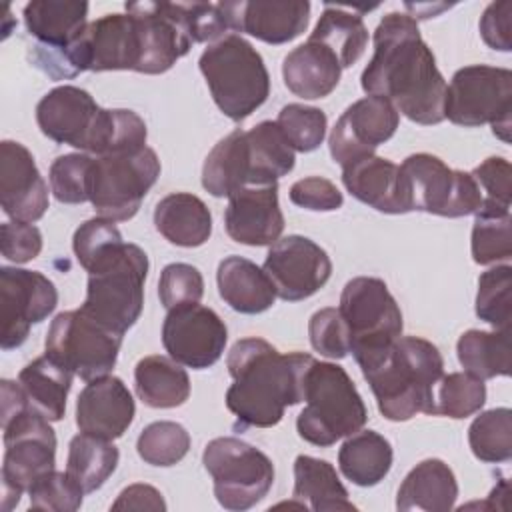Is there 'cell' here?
Instances as JSON below:
<instances>
[{"instance_id":"23","label":"cell","mask_w":512,"mask_h":512,"mask_svg":"<svg viewBox=\"0 0 512 512\" xmlns=\"http://www.w3.org/2000/svg\"><path fill=\"white\" fill-rule=\"evenodd\" d=\"M226 234L246 246H272L284 230L278 202V182L244 186L228 196L224 210Z\"/></svg>"},{"instance_id":"12","label":"cell","mask_w":512,"mask_h":512,"mask_svg":"<svg viewBox=\"0 0 512 512\" xmlns=\"http://www.w3.org/2000/svg\"><path fill=\"white\" fill-rule=\"evenodd\" d=\"M46 354L74 376L90 382L116 366L122 334L108 330L80 308L60 312L46 334Z\"/></svg>"},{"instance_id":"42","label":"cell","mask_w":512,"mask_h":512,"mask_svg":"<svg viewBox=\"0 0 512 512\" xmlns=\"http://www.w3.org/2000/svg\"><path fill=\"white\" fill-rule=\"evenodd\" d=\"M486 402L484 380L468 372L444 374L434 390V416H448L454 420L468 418Z\"/></svg>"},{"instance_id":"33","label":"cell","mask_w":512,"mask_h":512,"mask_svg":"<svg viewBox=\"0 0 512 512\" xmlns=\"http://www.w3.org/2000/svg\"><path fill=\"white\" fill-rule=\"evenodd\" d=\"M252 168L246 130L236 128L208 152L202 166V186L216 198H228L236 190L250 186Z\"/></svg>"},{"instance_id":"8","label":"cell","mask_w":512,"mask_h":512,"mask_svg":"<svg viewBox=\"0 0 512 512\" xmlns=\"http://www.w3.org/2000/svg\"><path fill=\"white\" fill-rule=\"evenodd\" d=\"M512 72L508 68L470 64L454 72L446 86L444 118L464 128L490 124L504 142L510 140Z\"/></svg>"},{"instance_id":"14","label":"cell","mask_w":512,"mask_h":512,"mask_svg":"<svg viewBox=\"0 0 512 512\" xmlns=\"http://www.w3.org/2000/svg\"><path fill=\"white\" fill-rule=\"evenodd\" d=\"M338 310L350 332L354 360L402 336V310L380 278L356 276L348 280L340 294Z\"/></svg>"},{"instance_id":"39","label":"cell","mask_w":512,"mask_h":512,"mask_svg":"<svg viewBox=\"0 0 512 512\" xmlns=\"http://www.w3.org/2000/svg\"><path fill=\"white\" fill-rule=\"evenodd\" d=\"M308 40L326 46L340 62L342 70L354 66L368 44V30L362 16L340 6H326Z\"/></svg>"},{"instance_id":"27","label":"cell","mask_w":512,"mask_h":512,"mask_svg":"<svg viewBox=\"0 0 512 512\" xmlns=\"http://www.w3.org/2000/svg\"><path fill=\"white\" fill-rule=\"evenodd\" d=\"M220 298L240 314H262L272 308L276 288L266 272L244 256H226L216 272Z\"/></svg>"},{"instance_id":"4","label":"cell","mask_w":512,"mask_h":512,"mask_svg":"<svg viewBox=\"0 0 512 512\" xmlns=\"http://www.w3.org/2000/svg\"><path fill=\"white\" fill-rule=\"evenodd\" d=\"M36 122L44 136L58 144L106 156L122 150L134 134L128 110L100 108L90 92L78 86H56L36 104Z\"/></svg>"},{"instance_id":"38","label":"cell","mask_w":512,"mask_h":512,"mask_svg":"<svg viewBox=\"0 0 512 512\" xmlns=\"http://www.w3.org/2000/svg\"><path fill=\"white\" fill-rule=\"evenodd\" d=\"M118 460L120 452L112 440L80 432L70 440L66 472L84 490V494H90L102 488L114 474Z\"/></svg>"},{"instance_id":"16","label":"cell","mask_w":512,"mask_h":512,"mask_svg":"<svg viewBox=\"0 0 512 512\" xmlns=\"http://www.w3.org/2000/svg\"><path fill=\"white\" fill-rule=\"evenodd\" d=\"M58 304L54 282L36 270L0 268V310L2 350H14L28 338L30 326L46 320Z\"/></svg>"},{"instance_id":"40","label":"cell","mask_w":512,"mask_h":512,"mask_svg":"<svg viewBox=\"0 0 512 512\" xmlns=\"http://www.w3.org/2000/svg\"><path fill=\"white\" fill-rule=\"evenodd\" d=\"M472 226V258L476 264L488 266L508 262L512 258V216L510 206L482 202L474 214Z\"/></svg>"},{"instance_id":"35","label":"cell","mask_w":512,"mask_h":512,"mask_svg":"<svg viewBox=\"0 0 512 512\" xmlns=\"http://www.w3.org/2000/svg\"><path fill=\"white\" fill-rule=\"evenodd\" d=\"M138 398L150 408H176L190 396L188 372L174 358L152 354L134 368Z\"/></svg>"},{"instance_id":"20","label":"cell","mask_w":512,"mask_h":512,"mask_svg":"<svg viewBox=\"0 0 512 512\" xmlns=\"http://www.w3.org/2000/svg\"><path fill=\"white\" fill-rule=\"evenodd\" d=\"M126 12L140 22L144 60L140 74L168 72L192 48L182 2H126Z\"/></svg>"},{"instance_id":"48","label":"cell","mask_w":512,"mask_h":512,"mask_svg":"<svg viewBox=\"0 0 512 512\" xmlns=\"http://www.w3.org/2000/svg\"><path fill=\"white\" fill-rule=\"evenodd\" d=\"M28 496L32 510L74 512L82 506L84 490L68 472L50 470L28 488Z\"/></svg>"},{"instance_id":"22","label":"cell","mask_w":512,"mask_h":512,"mask_svg":"<svg viewBox=\"0 0 512 512\" xmlns=\"http://www.w3.org/2000/svg\"><path fill=\"white\" fill-rule=\"evenodd\" d=\"M228 30L244 32L266 44H286L298 38L310 20L306 0H240L218 2Z\"/></svg>"},{"instance_id":"6","label":"cell","mask_w":512,"mask_h":512,"mask_svg":"<svg viewBox=\"0 0 512 512\" xmlns=\"http://www.w3.org/2000/svg\"><path fill=\"white\" fill-rule=\"evenodd\" d=\"M304 402L296 430L302 440L320 448L362 430L368 420L366 404L352 378L334 362H312L304 380Z\"/></svg>"},{"instance_id":"37","label":"cell","mask_w":512,"mask_h":512,"mask_svg":"<svg viewBox=\"0 0 512 512\" xmlns=\"http://www.w3.org/2000/svg\"><path fill=\"white\" fill-rule=\"evenodd\" d=\"M246 140L252 168L250 186L272 184L292 172L296 154L276 122L262 120L254 128L246 130Z\"/></svg>"},{"instance_id":"36","label":"cell","mask_w":512,"mask_h":512,"mask_svg":"<svg viewBox=\"0 0 512 512\" xmlns=\"http://www.w3.org/2000/svg\"><path fill=\"white\" fill-rule=\"evenodd\" d=\"M456 354L464 372L480 380L510 376V330H466L456 342Z\"/></svg>"},{"instance_id":"24","label":"cell","mask_w":512,"mask_h":512,"mask_svg":"<svg viewBox=\"0 0 512 512\" xmlns=\"http://www.w3.org/2000/svg\"><path fill=\"white\" fill-rule=\"evenodd\" d=\"M136 414L134 398L118 376L90 380L76 400V426L80 432L106 440L120 438Z\"/></svg>"},{"instance_id":"44","label":"cell","mask_w":512,"mask_h":512,"mask_svg":"<svg viewBox=\"0 0 512 512\" xmlns=\"http://www.w3.org/2000/svg\"><path fill=\"white\" fill-rule=\"evenodd\" d=\"M190 450V434L188 430L172 420H160L148 424L138 440L136 452L150 466H174L178 464Z\"/></svg>"},{"instance_id":"18","label":"cell","mask_w":512,"mask_h":512,"mask_svg":"<svg viewBox=\"0 0 512 512\" xmlns=\"http://www.w3.org/2000/svg\"><path fill=\"white\" fill-rule=\"evenodd\" d=\"M262 270L272 280L278 298L298 302L314 296L330 280L332 260L314 240L290 234L270 246Z\"/></svg>"},{"instance_id":"30","label":"cell","mask_w":512,"mask_h":512,"mask_svg":"<svg viewBox=\"0 0 512 512\" xmlns=\"http://www.w3.org/2000/svg\"><path fill=\"white\" fill-rule=\"evenodd\" d=\"M154 226L170 244L196 248L212 234V214L198 196L172 192L156 204Z\"/></svg>"},{"instance_id":"43","label":"cell","mask_w":512,"mask_h":512,"mask_svg":"<svg viewBox=\"0 0 512 512\" xmlns=\"http://www.w3.org/2000/svg\"><path fill=\"white\" fill-rule=\"evenodd\" d=\"M476 316L494 330H510L512 320V266H494L480 274Z\"/></svg>"},{"instance_id":"41","label":"cell","mask_w":512,"mask_h":512,"mask_svg":"<svg viewBox=\"0 0 512 512\" xmlns=\"http://www.w3.org/2000/svg\"><path fill=\"white\" fill-rule=\"evenodd\" d=\"M472 454L488 464H502L512 458V412L510 408H492L480 412L468 428Z\"/></svg>"},{"instance_id":"5","label":"cell","mask_w":512,"mask_h":512,"mask_svg":"<svg viewBox=\"0 0 512 512\" xmlns=\"http://www.w3.org/2000/svg\"><path fill=\"white\" fill-rule=\"evenodd\" d=\"M212 100L234 122L256 112L270 94V74L260 52L240 34L208 44L198 60Z\"/></svg>"},{"instance_id":"47","label":"cell","mask_w":512,"mask_h":512,"mask_svg":"<svg viewBox=\"0 0 512 512\" xmlns=\"http://www.w3.org/2000/svg\"><path fill=\"white\" fill-rule=\"evenodd\" d=\"M278 128L294 148V152H314L326 136L328 118L316 106L286 104L276 118Z\"/></svg>"},{"instance_id":"49","label":"cell","mask_w":512,"mask_h":512,"mask_svg":"<svg viewBox=\"0 0 512 512\" xmlns=\"http://www.w3.org/2000/svg\"><path fill=\"white\" fill-rule=\"evenodd\" d=\"M204 294L200 270L186 262H172L162 268L158 280V298L166 310L184 304H198Z\"/></svg>"},{"instance_id":"10","label":"cell","mask_w":512,"mask_h":512,"mask_svg":"<svg viewBox=\"0 0 512 512\" xmlns=\"http://www.w3.org/2000/svg\"><path fill=\"white\" fill-rule=\"evenodd\" d=\"M160 176V160L148 146L134 152L94 156L90 204L100 218L126 222L136 216Z\"/></svg>"},{"instance_id":"34","label":"cell","mask_w":512,"mask_h":512,"mask_svg":"<svg viewBox=\"0 0 512 512\" xmlns=\"http://www.w3.org/2000/svg\"><path fill=\"white\" fill-rule=\"evenodd\" d=\"M394 452L388 438L374 430H358L346 436L338 450L340 472L356 486L370 488L386 478Z\"/></svg>"},{"instance_id":"25","label":"cell","mask_w":512,"mask_h":512,"mask_svg":"<svg viewBox=\"0 0 512 512\" xmlns=\"http://www.w3.org/2000/svg\"><path fill=\"white\" fill-rule=\"evenodd\" d=\"M346 190L362 204L384 214L412 212L402 170L392 160L376 154L362 156L342 168Z\"/></svg>"},{"instance_id":"31","label":"cell","mask_w":512,"mask_h":512,"mask_svg":"<svg viewBox=\"0 0 512 512\" xmlns=\"http://www.w3.org/2000/svg\"><path fill=\"white\" fill-rule=\"evenodd\" d=\"M292 498L298 500L300 508H310L314 512L356 510L336 468L328 460L306 454H300L294 460Z\"/></svg>"},{"instance_id":"46","label":"cell","mask_w":512,"mask_h":512,"mask_svg":"<svg viewBox=\"0 0 512 512\" xmlns=\"http://www.w3.org/2000/svg\"><path fill=\"white\" fill-rule=\"evenodd\" d=\"M94 156L72 152L58 156L50 164V190L54 198L62 204H82L90 202V176H92Z\"/></svg>"},{"instance_id":"53","label":"cell","mask_w":512,"mask_h":512,"mask_svg":"<svg viewBox=\"0 0 512 512\" xmlns=\"http://www.w3.org/2000/svg\"><path fill=\"white\" fill-rule=\"evenodd\" d=\"M2 256L14 264H26L34 260L42 250V234L34 224L4 222L0 226Z\"/></svg>"},{"instance_id":"3","label":"cell","mask_w":512,"mask_h":512,"mask_svg":"<svg viewBox=\"0 0 512 512\" xmlns=\"http://www.w3.org/2000/svg\"><path fill=\"white\" fill-rule=\"evenodd\" d=\"M386 420L404 422L418 412L434 416V390L444 376L440 350L420 336H398L392 344L356 358Z\"/></svg>"},{"instance_id":"45","label":"cell","mask_w":512,"mask_h":512,"mask_svg":"<svg viewBox=\"0 0 512 512\" xmlns=\"http://www.w3.org/2000/svg\"><path fill=\"white\" fill-rule=\"evenodd\" d=\"M124 240L120 230L112 220L106 218H90L80 224L72 238V248L78 264L90 274L110 256H114L122 248Z\"/></svg>"},{"instance_id":"1","label":"cell","mask_w":512,"mask_h":512,"mask_svg":"<svg viewBox=\"0 0 512 512\" xmlns=\"http://www.w3.org/2000/svg\"><path fill=\"white\" fill-rule=\"evenodd\" d=\"M362 90L382 96L408 120L432 126L444 120L446 80L410 14L388 12L374 30V54L360 78Z\"/></svg>"},{"instance_id":"29","label":"cell","mask_w":512,"mask_h":512,"mask_svg":"<svg viewBox=\"0 0 512 512\" xmlns=\"http://www.w3.org/2000/svg\"><path fill=\"white\" fill-rule=\"evenodd\" d=\"M88 2L76 0H32L22 16L36 44L66 50L88 26Z\"/></svg>"},{"instance_id":"19","label":"cell","mask_w":512,"mask_h":512,"mask_svg":"<svg viewBox=\"0 0 512 512\" xmlns=\"http://www.w3.org/2000/svg\"><path fill=\"white\" fill-rule=\"evenodd\" d=\"M398 122L400 114L390 100L372 94L356 100L340 114L330 132L332 160L344 168L362 156L374 154L380 144L394 136Z\"/></svg>"},{"instance_id":"55","label":"cell","mask_w":512,"mask_h":512,"mask_svg":"<svg viewBox=\"0 0 512 512\" xmlns=\"http://www.w3.org/2000/svg\"><path fill=\"white\" fill-rule=\"evenodd\" d=\"M510 14H512L510 0H500V2H492L486 6V10L480 18V36L490 48L500 50V52L512 50Z\"/></svg>"},{"instance_id":"32","label":"cell","mask_w":512,"mask_h":512,"mask_svg":"<svg viewBox=\"0 0 512 512\" xmlns=\"http://www.w3.org/2000/svg\"><path fill=\"white\" fill-rule=\"evenodd\" d=\"M72 376L74 374L68 368L44 354L20 370L18 384L34 412L50 422H58L66 412V398L72 386Z\"/></svg>"},{"instance_id":"51","label":"cell","mask_w":512,"mask_h":512,"mask_svg":"<svg viewBox=\"0 0 512 512\" xmlns=\"http://www.w3.org/2000/svg\"><path fill=\"white\" fill-rule=\"evenodd\" d=\"M470 174L482 192V202L510 206L512 168L506 158L490 156L482 164H478Z\"/></svg>"},{"instance_id":"2","label":"cell","mask_w":512,"mask_h":512,"mask_svg":"<svg viewBox=\"0 0 512 512\" xmlns=\"http://www.w3.org/2000/svg\"><path fill=\"white\" fill-rule=\"evenodd\" d=\"M312 362L310 354H282L262 338L238 340L226 358L234 380L226 390V408L236 416L234 428L276 426L288 406L304 402Z\"/></svg>"},{"instance_id":"21","label":"cell","mask_w":512,"mask_h":512,"mask_svg":"<svg viewBox=\"0 0 512 512\" xmlns=\"http://www.w3.org/2000/svg\"><path fill=\"white\" fill-rule=\"evenodd\" d=\"M0 206L14 222L32 224L48 210V186L30 150L14 140L0 144Z\"/></svg>"},{"instance_id":"28","label":"cell","mask_w":512,"mask_h":512,"mask_svg":"<svg viewBox=\"0 0 512 512\" xmlns=\"http://www.w3.org/2000/svg\"><path fill=\"white\" fill-rule=\"evenodd\" d=\"M458 498V482L452 468L438 460L428 458L418 462L402 480L396 494V508L402 512H448Z\"/></svg>"},{"instance_id":"7","label":"cell","mask_w":512,"mask_h":512,"mask_svg":"<svg viewBox=\"0 0 512 512\" xmlns=\"http://www.w3.org/2000/svg\"><path fill=\"white\" fill-rule=\"evenodd\" d=\"M148 276V256L136 244L122 248L88 274L86 298L80 310L124 336L136 324L144 306V282Z\"/></svg>"},{"instance_id":"13","label":"cell","mask_w":512,"mask_h":512,"mask_svg":"<svg viewBox=\"0 0 512 512\" xmlns=\"http://www.w3.org/2000/svg\"><path fill=\"white\" fill-rule=\"evenodd\" d=\"M412 210L462 218L476 214L482 206V192L470 172L452 170L434 154H410L400 164Z\"/></svg>"},{"instance_id":"26","label":"cell","mask_w":512,"mask_h":512,"mask_svg":"<svg viewBox=\"0 0 512 512\" xmlns=\"http://www.w3.org/2000/svg\"><path fill=\"white\" fill-rule=\"evenodd\" d=\"M342 66L338 58L320 42L306 40L290 50L282 62L286 88L304 100L328 96L340 82Z\"/></svg>"},{"instance_id":"9","label":"cell","mask_w":512,"mask_h":512,"mask_svg":"<svg viewBox=\"0 0 512 512\" xmlns=\"http://www.w3.org/2000/svg\"><path fill=\"white\" fill-rule=\"evenodd\" d=\"M202 462L214 482V496L226 510L256 506L274 484V464L256 446L222 436L206 444Z\"/></svg>"},{"instance_id":"52","label":"cell","mask_w":512,"mask_h":512,"mask_svg":"<svg viewBox=\"0 0 512 512\" xmlns=\"http://www.w3.org/2000/svg\"><path fill=\"white\" fill-rule=\"evenodd\" d=\"M290 202L314 212H332L344 204V196L334 182L322 176H308L292 184Z\"/></svg>"},{"instance_id":"54","label":"cell","mask_w":512,"mask_h":512,"mask_svg":"<svg viewBox=\"0 0 512 512\" xmlns=\"http://www.w3.org/2000/svg\"><path fill=\"white\" fill-rule=\"evenodd\" d=\"M184 18L188 24V32L192 42H216L228 32L226 18L218 4H206V2H192L184 4Z\"/></svg>"},{"instance_id":"56","label":"cell","mask_w":512,"mask_h":512,"mask_svg":"<svg viewBox=\"0 0 512 512\" xmlns=\"http://www.w3.org/2000/svg\"><path fill=\"white\" fill-rule=\"evenodd\" d=\"M112 510H154L164 512L166 502L162 494L150 484H130L110 506Z\"/></svg>"},{"instance_id":"17","label":"cell","mask_w":512,"mask_h":512,"mask_svg":"<svg viewBox=\"0 0 512 512\" xmlns=\"http://www.w3.org/2000/svg\"><path fill=\"white\" fill-rule=\"evenodd\" d=\"M224 320L208 306L184 304L168 310L162 322L164 350L178 364L204 370L214 366L226 348Z\"/></svg>"},{"instance_id":"11","label":"cell","mask_w":512,"mask_h":512,"mask_svg":"<svg viewBox=\"0 0 512 512\" xmlns=\"http://www.w3.org/2000/svg\"><path fill=\"white\" fill-rule=\"evenodd\" d=\"M30 406L2 422V510L10 512L24 492L56 466V434Z\"/></svg>"},{"instance_id":"50","label":"cell","mask_w":512,"mask_h":512,"mask_svg":"<svg viewBox=\"0 0 512 512\" xmlns=\"http://www.w3.org/2000/svg\"><path fill=\"white\" fill-rule=\"evenodd\" d=\"M310 344L326 358L342 360L350 354V332L338 308H320L308 322Z\"/></svg>"},{"instance_id":"15","label":"cell","mask_w":512,"mask_h":512,"mask_svg":"<svg viewBox=\"0 0 512 512\" xmlns=\"http://www.w3.org/2000/svg\"><path fill=\"white\" fill-rule=\"evenodd\" d=\"M72 78L80 72L142 70L144 46L134 14L114 12L88 22L84 32L64 50Z\"/></svg>"}]
</instances>
